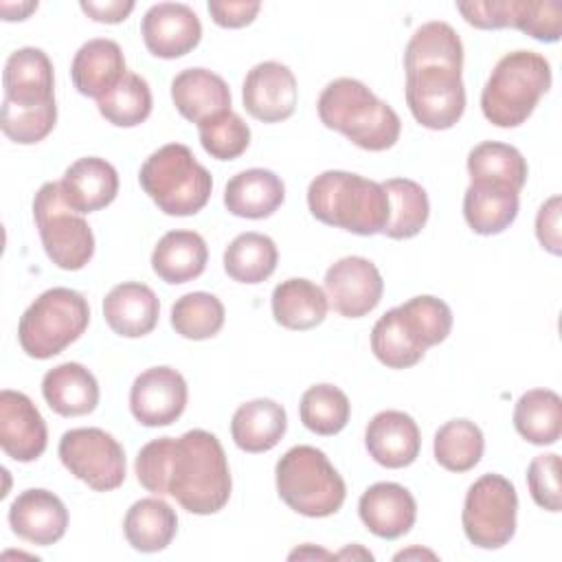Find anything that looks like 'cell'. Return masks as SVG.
<instances>
[{
    "mask_svg": "<svg viewBox=\"0 0 562 562\" xmlns=\"http://www.w3.org/2000/svg\"><path fill=\"white\" fill-rule=\"evenodd\" d=\"M285 408L268 397H257L241 404L231 419V437L244 452H268L285 435Z\"/></svg>",
    "mask_w": 562,
    "mask_h": 562,
    "instance_id": "cell-27",
    "label": "cell"
},
{
    "mask_svg": "<svg viewBox=\"0 0 562 562\" xmlns=\"http://www.w3.org/2000/svg\"><path fill=\"white\" fill-rule=\"evenodd\" d=\"M457 11L463 15V20L476 29L494 31V29H507L512 26V11L514 0H470V2H457Z\"/></svg>",
    "mask_w": 562,
    "mask_h": 562,
    "instance_id": "cell-48",
    "label": "cell"
},
{
    "mask_svg": "<svg viewBox=\"0 0 562 562\" xmlns=\"http://www.w3.org/2000/svg\"><path fill=\"white\" fill-rule=\"evenodd\" d=\"M307 206L318 222L362 237L382 233L389 220L382 182L340 169L323 171L310 182Z\"/></svg>",
    "mask_w": 562,
    "mask_h": 562,
    "instance_id": "cell-3",
    "label": "cell"
},
{
    "mask_svg": "<svg viewBox=\"0 0 562 562\" xmlns=\"http://www.w3.org/2000/svg\"><path fill=\"white\" fill-rule=\"evenodd\" d=\"M422 66L463 68V44L448 22H426L415 29L404 50V70Z\"/></svg>",
    "mask_w": 562,
    "mask_h": 562,
    "instance_id": "cell-35",
    "label": "cell"
},
{
    "mask_svg": "<svg viewBox=\"0 0 562 562\" xmlns=\"http://www.w3.org/2000/svg\"><path fill=\"white\" fill-rule=\"evenodd\" d=\"M7 103L20 108H37L55 103L53 61L42 48L24 46L7 57L2 72Z\"/></svg>",
    "mask_w": 562,
    "mask_h": 562,
    "instance_id": "cell-18",
    "label": "cell"
},
{
    "mask_svg": "<svg viewBox=\"0 0 562 562\" xmlns=\"http://www.w3.org/2000/svg\"><path fill=\"white\" fill-rule=\"evenodd\" d=\"M241 101L252 119L261 123H281L296 110V77L281 61H261L248 70L241 86Z\"/></svg>",
    "mask_w": 562,
    "mask_h": 562,
    "instance_id": "cell-14",
    "label": "cell"
},
{
    "mask_svg": "<svg viewBox=\"0 0 562 562\" xmlns=\"http://www.w3.org/2000/svg\"><path fill=\"white\" fill-rule=\"evenodd\" d=\"M358 514L373 536L397 540L415 525L417 503L404 485L380 481L362 492Z\"/></svg>",
    "mask_w": 562,
    "mask_h": 562,
    "instance_id": "cell-19",
    "label": "cell"
},
{
    "mask_svg": "<svg viewBox=\"0 0 562 562\" xmlns=\"http://www.w3.org/2000/svg\"><path fill=\"white\" fill-rule=\"evenodd\" d=\"M127 75L125 55L114 40L94 37L79 46L70 64V77L79 94L103 99Z\"/></svg>",
    "mask_w": 562,
    "mask_h": 562,
    "instance_id": "cell-21",
    "label": "cell"
},
{
    "mask_svg": "<svg viewBox=\"0 0 562 562\" xmlns=\"http://www.w3.org/2000/svg\"><path fill=\"white\" fill-rule=\"evenodd\" d=\"M37 9V2H0V11L7 22L11 20H26Z\"/></svg>",
    "mask_w": 562,
    "mask_h": 562,
    "instance_id": "cell-52",
    "label": "cell"
},
{
    "mask_svg": "<svg viewBox=\"0 0 562 562\" xmlns=\"http://www.w3.org/2000/svg\"><path fill=\"white\" fill-rule=\"evenodd\" d=\"M160 301L156 292L138 281L114 285L103 299V316L108 327L123 338H140L158 325Z\"/></svg>",
    "mask_w": 562,
    "mask_h": 562,
    "instance_id": "cell-24",
    "label": "cell"
},
{
    "mask_svg": "<svg viewBox=\"0 0 562 562\" xmlns=\"http://www.w3.org/2000/svg\"><path fill=\"white\" fill-rule=\"evenodd\" d=\"M518 191L501 184L470 182L463 195V217L476 235H498L518 215Z\"/></svg>",
    "mask_w": 562,
    "mask_h": 562,
    "instance_id": "cell-31",
    "label": "cell"
},
{
    "mask_svg": "<svg viewBox=\"0 0 562 562\" xmlns=\"http://www.w3.org/2000/svg\"><path fill=\"white\" fill-rule=\"evenodd\" d=\"M189 389L180 371L171 367H151L136 375L130 389V411L147 428L169 426L187 408Z\"/></svg>",
    "mask_w": 562,
    "mask_h": 562,
    "instance_id": "cell-13",
    "label": "cell"
},
{
    "mask_svg": "<svg viewBox=\"0 0 562 562\" xmlns=\"http://www.w3.org/2000/svg\"><path fill=\"white\" fill-rule=\"evenodd\" d=\"M198 136L204 151L217 160H235L250 145V127L233 110L200 123Z\"/></svg>",
    "mask_w": 562,
    "mask_h": 562,
    "instance_id": "cell-43",
    "label": "cell"
},
{
    "mask_svg": "<svg viewBox=\"0 0 562 562\" xmlns=\"http://www.w3.org/2000/svg\"><path fill=\"white\" fill-rule=\"evenodd\" d=\"M33 220L48 259L61 270H81L94 255V235L68 206L59 182H44L33 198Z\"/></svg>",
    "mask_w": 562,
    "mask_h": 562,
    "instance_id": "cell-8",
    "label": "cell"
},
{
    "mask_svg": "<svg viewBox=\"0 0 562 562\" xmlns=\"http://www.w3.org/2000/svg\"><path fill=\"white\" fill-rule=\"evenodd\" d=\"M209 261V248L195 231H169L165 233L151 252L154 272L171 285H180L198 279Z\"/></svg>",
    "mask_w": 562,
    "mask_h": 562,
    "instance_id": "cell-28",
    "label": "cell"
},
{
    "mask_svg": "<svg viewBox=\"0 0 562 562\" xmlns=\"http://www.w3.org/2000/svg\"><path fill=\"white\" fill-rule=\"evenodd\" d=\"M316 108L327 130L340 132L356 147L367 151L391 149L402 132L397 112L386 101L378 99L369 86L351 77L329 81Z\"/></svg>",
    "mask_w": 562,
    "mask_h": 562,
    "instance_id": "cell-2",
    "label": "cell"
},
{
    "mask_svg": "<svg viewBox=\"0 0 562 562\" xmlns=\"http://www.w3.org/2000/svg\"><path fill=\"white\" fill-rule=\"evenodd\" d=\"M364 446L375 463L391 470L406 468L419 457V426L404 411H380L367 424Z\"/></svg>",
    "mask_w": 562,
    "mask_h": 562,
    "instance_id": "cell-20",
    "label": "cell"
},
{
    "mask_svg": "<svg viewBox=\"0 0 562 562\" xmlns=\"http://www.w3.org/2000/svg\"><path fill=\"white\" fill-rule=\"evenodd\" d=\"M42 395L50 411L61 417H81L97 408V378L79 362H61L42 378Z\"/></svg>",
    "mask_w": 562,
    "mask_h": 562,
    "instance_id": "cell-26",
    "label": "cell"
},
{
    "mask_svg": "<svg viewBox=\"0 0 562 562\" xmlns=\"http://www.w3.org/2000/svg\"><path fill=\"white\" fill-rule=\"evenodd\" d=\"M516 432L533 446H551L562 435V400L551 389H531L514 406Z\"/></svg>",
    "mask_w": 562,
    "mask_h": 562,
    "instance_id": "cell-33",
    "label": "cell"
},
{
    "mask_svg": "<svg viewBox=\"0 0 562 562\" xmlns=\"http://www.w3.org/2000/svg\"><path fill=\"white\" fill-rule=\"evenodd\" d=\"M389 198V220L382 233L391 239H411L422 233L430 215L426 189L411 178H389L382 182Z\"/></svg>",
    "mask_w": 562,
    "mask_h": 562,
    "instance_id": "cell-34",
    "label": "cell"
},
{
    "mask_svg": "<svg viewBox=\"0 0 562 562\" xmlns=\"http://www.w3.org/2000/svg\"><path fill=\"white\" fill-rule=\"evenodd\" d=\"M408 558H430V560H435L437 555L432 551H426V549H406V551L395 553V560H408Z\"/></svg>",
    "mask_w": 562,
    "mask_h": 562,
    "instance_id": "cell-54",
    "label": "cell"
},
{
    "mask_svg": "<svg viewBox=\"0 0 562 562\" xmlns=\"http://www.w3.org/2000/svg\"><path fill=\"white\" fill-rule=\"evenodd\" d=\"M468 173L470 182L501 184L520 193L527 182L529 167L514 145L483 140L474 145L468 154Z\"/></svg>",
    "mask_w": 562,
    "mask_h": 562,
    "instance_id": "cell-32",
    "label": "cell"
},
{
    "mask_svg": "<svg viewBox=\"0 0 562 562\" xmlns=\"http://www.w3.org/2000/svg\"><path fill=\"white\" fill-rule=\"evenodd\" d=\"M81 11L94 20V22H103V24H119L123 20H127V15L134 11V2L132 0H81L79 2Z\"/></svg>",
    "mask_w": 562,
    "mask_h": 562,
    "instance_id": "cell-51",
    "label": "cell"
},
{
    "mask_svg": "<svg viewBox=\"0 0 562 562\" xmlns=\"http://www.w3.org/2000/svg\"><path fill=\"white\" fill-rule=\"evenodd\" d=\"M303 560V558H325V560H329V558H334V553H329V551H325V549H314L312 544H305L303 549H294L292 553H290V560Z\"/></svg>",
    "mask_w": 562,
    "mask_h": 562,
    "instance_id": "cell-53",
    "label": "cell"
},
{
    "mask_svg": "<svg viewBox=\"0 0 562 562\" xmlns=\"http://www.w3.org/2000/svg\"><path fill=\"white\" fill-rule=\"evenodd\" d=\"M151 90L149 83L130 72L119 81L114 90H110L103 99L97 101L101 116L116 127H136L151 114Z\"/></svg>",
    "mask_w": 562,
    "mask_h": 562,
    "instance_id": "cell-41",
    "label": "cell"
},
{
    "mask_svg": "<svg viewBox=\"0 0 562 562\" xmlns=\"http://www.w3.org/2000/svg\"><path fill=\"white\" fill-rule=\"evenodd\" d=\"M138 182L165 215L176 217L202 211L213 191L209 169L198 162L193 151L182 143H167L158 147L143 162Z\"/></svg>",
    "mask_w": 562,
    "mask_h": 562,
    "instance_id": "cell-5",
    "label": "cell"
},
{
    "mask_svg": "<svg viewBox=\"0 0 562 562\" xmlns=\"http://www.w3.org/2000/svg\"><path fill=\"white\" fill-rule=\"evenodd\" d=\"M400 312L413 336L428 349L443 342L452 329V310L446 301L419 294L400 305Z\"/></svg>",
    "mask_w": 562,
    "mask_h": 562,
    "instance_id": "cell-42",
    "label": "cell"
},
{
    "mask_svg": "<svg viewBox=\"0 0 562 562\" xmlns=\"http://www.w3.org/2000/svg\"><path fill=\"white\" fill-rule=\"evenodd\" d=\"M527 487L538 507L547 512L562 509L560 457L555 452H544L531 459L527 468Z\"/></svg>",
    "mask_w": 562,
    "mask_h": 562,
    "instance_id": "cell-46",
    "label": "cell"
},
{
    "mask_svg": "<svg viewBox=\"0 0 562 562\" xmlns=\"http://www.w3.org/2000/svg\"><path fill=\"white\" fill-rule=\"evenodd\" d=\"M173 437H158L145 443L134 461L138 483L154 496H167V468Z\"/></svg>",
    "mask_w": 562,
    "mask_h": 562,
    "instance_id": "cell-47",
    "label": "cell"
},
{
    "mask_svg": "<svg viewBox=\"0 0 562 562\" xmlns=\"http://www.w3.org/2000/svg\"><path fill=\"white\" fill-rule=\"evenodd\" d=\"M57 123V105H37V108H20L2 101L0 110V127L4 136L18 145H35L44 140Z\"/></svg>",
    "mask_w": 562,
    "mask_h": 562,
    "instance_id": "cell-44",
    "label": "cell"
},
{
    "mask_svg": "<svg viewBox=\"0 0 562 562\" xmlns=\"http://www.w3.org/2000/svg\"><path fill=\"white\" fill-rule=\"evenodd\" d=\"M213 22L222 29H241V26H248L259 9H261V2L257 0H211L206 4Z\"/></svg>",
    "mask_w": 562,
    "mask_h": 562,
    "instance_id": "cell-49",
    "label": "cell"
},
{
    "mask_svg": "<svg viewBox=\"0 0 562 562\" xmlns=\"http://www.w3.org/2000/svg\"><path fill=\"white\" fill-rule=\"evenodd\" d=\"M406 105L413 119L428 130H450L465 112L461 70L422 66L406 70Z\"/></svg>",
    "mask_w": 562,
    "mask_h": 562,
    "instance_id": "cell-11",
    "label": "cell"
},
{
    "mask_svg": "<svg viewBox=\"0 0 562 562\" xmlns=\"http://www.w3.org/2000/svg\"><path fill=\"white\" fill-rule=\"evenodd\" d=\"M277 244L263 233H241L224 250V270L237 283H261L277 270Z\"/></svg>",
    "mask_w": 562,
    "mask_h": 562,
    "instance_id": "cell-36",
    "label": "cell"
},
{
    "mask_svg": "<svg viewBox=\"0 0 562 562\" xmlns=\"http://www.w3.org/2000/svg\"><path fill=\"white\" fill-rule=\"evenodd\" d=\"M301 422L307 430L331 437L338 435L351 415V404L345 391L334 384H314L310 386L299 404Z\"/></svg>",
    "mask_w": 562,
    "mask_h": 562,
    "instance_id": "cell-39",
    "label": "cell"
},
{
    "mask_svg": "<svg viewBox=\"0 0 562 562\" xmlns=\"http://www.w3.org/2000/svg\"><path fill=\"white\" fill-rule=\"evenodd\" d=\"M283 200V180L274 171L261 167L235 173L224 187V206L228 213L246 220L270 217Z\"/></svg>",
    "mask_w": 562,
    "mask_h": 562,
    "instance_id": "cell-25",
    "label": "cell"
},
{
    "mask_svg": "<svg viewBox=\"0 0 562 562\" xmlns=\"http://www.w3.org/2000/svg\"><path fill=\"white\" fill-rule=\"evenodd\" d=\"M371 351L389 369H408L424 358L426 347L413 336L400 307H393L375 321L371 329Z\"/></svg>",
    "mask_w": 562,
    "mask_h": 562,
    "instance_id": "cell-37",
    "label": "cell"
},
{
    "mask_svg": "<svg viewBox=\"0 0 562 562\" xmlns=\"http://www.w3.org/2000/svg\"><path fill=\"white\" fill-rule=\"evenodd\" d=\"M233 481L226 452L220 439L202 428L187 430L173 437L169 468H167V496L198 516L217 514L231 498Z\"/></svg>",
    "mask_w": 562,
    "mask_h": 562,
    "instance_id": "cell-1",
    "label": "cell"
},
{
    "mask_svg": "<svg viewBox=\"0 0 562 562\" xmlns=\"http://www.w3.org/2000/svg\"><path fill=\"white\" fill-rule=\"evenodd\" d=\"M518 494L503 474L479 476L463 501L461 525L465 538L481 549H501L516 533Z\"/></svg>",
    "mask_w": 562,
    "mask_h": 562,
    "instance_id": "cell-9",
    "label": "cell"
},
{
    "mask_svg": "<svg viewBox=\"0 0 562 562\" xmlns=\"http://www.w3.org/2000/svg\"><path fill=\"white\" fill-rule=\"evenodd\" d=\"M48 430L42 413L29 395L4 389L0 393V446L7 457L20 463L44 454Z\"/></svg>",
    "mask_w": 562,
    "mask_h": 562,
    "instance_id": "cell-16",
    "label": "cell"
},
{
    "mask_svg": "<svg viewBox=\"0 0 562 562\" xmlns=\"http://www.w3.org/2000/svg\"><path fill=\"white\" fill-rule=\"evenodd\" d=\"M279 498L301 516L325 518L336 514L347 496V485L327 454L314 446L290 448L274 468Z\"/></svg>",
    "mask_w": 562,
    "mask_h": 562,
    "instance_id": "cell-6",
    "label": "cell"
},
{
    "mask_svg": "<svg viewBox=\"0 0 562 562\" xmlns=\"http://www.w3.org/2000/svg\"><path fill=\"white\" fill-rule=\"evenodd\" d=\"M13 533L31 544L48 547L64 538L68 529V509L64 501L42 487L24 490L9 507Z\"/></svg>",
    "mask_w": 562,
    "mask_h": 562,
    "instance_id": "cell-17",
    "label": "cell"
},
{
    "mask_svg": "<svg viewBox=\"0 0 562 562\" xmlns=\"http://www.w3.org/2000/svg\"><path fill=\"white\" fill-rule=\"evenodd\" d=\"M140 35L154 57L176 59L200 44L202 24L189 4L158 2L145 11L140 20Z\"/></svg>",
    "mask_w": 562,
    "mask_h": 562,
    "instance_id": "cell-15",
    "label": "cell"
},
{
    "mask_svg": "<svg viewBox=\"0 0 562 562\" xmlns=\"http://www.w3.org/2000/svg\"><path fill=\"white\" fill-rule=\"evenodd\" d=\"M64 468L94 492H112L125 481V450L103 428H72L59 439Z\"/></svg>",
    "mask_w": 562,
    "mask_h": 562,
    "instance_id": "cell-10",
    "label": "cell"
},
{
    "mask_svg": "<svg viewBox=\"0 0 562 562\" xmlns=\"http://www.w3.org/2000/svg\"><path fill=\"white\" fill-rule=\"evenodd\" d=\"M171 101L187 121L200 125L231 110V88L209 68H184L171 79Z\"/></svg>",
    "mask_w": 562,
    "mask_h": 562,
    "instance_id": "cell-22",
    "label": "cell"
},
{
    "mask_svg": "<svg viewBox=\"0 0 562 562\" xmlns=\"http://www.w3.org/2000/svg\"><path fill=\"white\" fill-rule=\"evenodd\" d=\"M178 531V516L160 496L136 501L123 520L125 540L140 553H156L171 544Z\"/></svg>",
    "mask_w": 562,
    "mask_h": 562,
    "instance_id": "cell-30",
    "label": "cell"
},
{
    "mask_svg": "<svg viewBox=\"0 0 562 562\" xmlns=\"http://www.w3.org/2000/svg\"><path fill=\"white\" fill-rule=\"evenodd\" d=\"M560 213H562V200L560 195H551L547 202H542L536 215V237L540 246L555 257L562 252Z\"/></svg>",
    "mask_w": 562,
    "mask_h": 562,
    "instance_id": "cell-50",
    "label": "cell"
},
{
    "mask_svg": "<svg viewBox=\"0 0 562 562\" xmlns=\"http://www.w3.org/2000/svg\"><path fill=\"white\" fill-rule=\"evenodd\" d=\"M274 321L294 331H305L321 325L327 316L329 301L321 285L310 279H285L272 290Z\"/></svg>",
    "mask_w": 562,
    "mask_h": 562,
    "instance_id": "cell-29",
    "label": "cell"
},
{
    "mask_svg": "<svg viewBox=\"0 0 562 562\" xmlns=\"http://www.w3.org/2000/svg\"><path fill=\"white\" fill-rule=\"evenodd\" d=\"M334 558H364V560H373V555L367 549H360L358 544H353L351 549H345L340 553H336Z\"/></svg>",
    "mask_w": 562,
    "mask_h": 562,
    "instance_id": "cell-55",
    "label": "cell"
},
{
    "mask_svg": "<svg viewBox=\"0 0 562 562\" xmlns=\"http://www.w3.org/2000/svg\"><path fill=\"white\" fill-rule=\"evenodd\" d=\"M551 88V64L533 50L503 55L481 92L483 116L496 127H518Z\"/></svg>",
    "mask_w": 562,
    "mask_h": 562,
    "instance_id": "cell-4",
    "label": "cell"
},
{
    "mask_svg": "<svg viewBox=\"0 0 562 562\" xmlns=\"http://www.w3.org/2000/svg\"><path fill=\"white\" fill-rule=\"evenodd\" d=\"M512 29H518L544 44L558 42L562 35V2L514 0Z\"/></svg>",
    "mask_w": 562,
    "mask_h": 562,
    "instance_id": "cell-45",
    "label": "cell"
},
{
    "mask_svg": "<svg viewBox=\"0 0 562 562\" xmlns=\"http://www.w3.org/2000/svg\"><path fill=\"white\" fill-rule=\"evenodd\" d=\"M485 439L481 428L470 419H450L435 432L432 452L448 472H468L483 457Z\"/></svg>",
    "mask_w": 562,
    "mask_h": 562,
    "instance_id": "cell-38",
    "label": "cell"
},
{
    "mask_svg": "<svg viewBox=\"0 0 562 562\" xmlns=\"http://www.w3.org/2000/svg\"><path fill=\"white\" fill-rule=\"evenodd\" d=\"M224 305L215 294L189 292L171 307V327L189 340H206L224 327Z\"/></svg>",
    "mask_w": 562,
    "mask_h": 562,
    "instance_id": "cell-40",
    "label": "cell"
},
{
    "mask_svg": "<svg viewBox=\"0 0 562 562\" xmlns=\"http://www.w3.org/2000/svg\"><path fill=\"white\" fill-rule=\"evenodd\" d=\"M59 187L68 206L86 215L114 202L119 193V173L105 158L86 156L64 171Z\"/></svg>",
    "mask_w": 562,
    "mask_h": 562,
    "instance_id": "cell-23",
    "label": "cell"
},
{
    "mask_svg": "<svg viewBox=\"0 0 562 562\" xmlns=\"http://www.w3.org/2000/svg\"><path fill=\"white\" fill-rule=\"evenodd\" d=\"M90 323L86 296L70 288L42 292L20 316L18 342L35 360H48L72 345Z\"/></svg>",
    "mask_w": 562,
    "mask_h": 562,
    "instance_id": "cell-7",
    "label": "cell"
},
{
    "mask_svg": "<svg viewBox=\"0 0 562 562\" xmlns=\"http://www.w3.org/2000/svg\"><path fill=\"white\" fill-rule=\"evenodd\" d=\"M382 274L367 257H342L325 272L327 301L345 318H360L373 312L382 299Z\"/></svg>",
    "mask_w": 562,
    "mask_h": 562,
    "instance_id": "cell-12",
    "label": "cell"
}]
</instances>
